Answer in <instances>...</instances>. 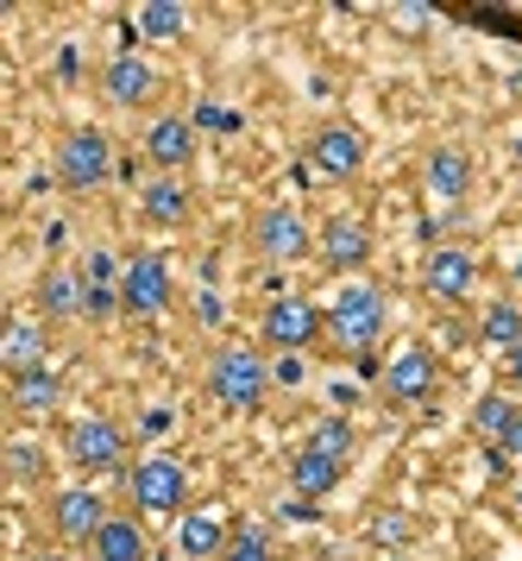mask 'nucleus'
<instances>
[{
	"label": "nucleus",
	"instance_id": "c9c22d12",
	"mask_svg": "<svg viewBox=\"0 0 522 561\" xmlns=\"http://www.w3.org/2000/svg\"><path fill=\"white\" fill-rule=\"evenodd\" d=\"M503 379L522 385V347H510V354H503Z\"/></svg>",
	"mask_w": 522,
	"mask_h": 561
},
{
	"label": "nucleus",
	"instance_id": "2eb2a0df",
	"mask_svg": "<svg viewBox=\"0 0 522 561\" xmlns=\"http://www.w3.org/2000/svg\"><path fill=\"white\" fill-rule=\"evenodd\" d=\"M101 89H107V102H114V107H146L151 95H158V70H151V57L120 51V57H107Z\"/></svg>",
	"mask_w": 522,
	"mask_h": 561
},
{
	"label": "nucleus",
	"instance_id": "9d476101",
	"mask_svg": "<svg viewBox=\"0 0 522 561\" xmlns=\"http://www.w3.org/2000/svg\"><path fill=\"white\" fill-rule=\"evenodd\" d=\"M309 171L327 183H347L366 171V133L347 127V121H327L315 139H309Z\"/></svg>",
	"mask_w": 522,
	"mask_h": 561
},
{
	"label": "nucleus",
	"instance_id": "f8f14e48",
	"mask_svg": "<svg viewBox=\"0 0 522 561\" xmlns=\"http://www.w3.org/2000/svg\"><path fill=\"white\" fill-rule=\"evenodd\" d=\"M315 259H322L327 272H359L372 259V228L359 215H327L322 233H315Z\"/></svg>",
	"mask_w": 522,
	"mask_h": 561
},
{
	"label": "nucleus",
	"instance_id": "4c0bfd02",
	"mask_svg": "<svg viewBox=\"0 0 522 561\" xmlns=\"http://www.w3.org/2000/svg\"><path fill=\"white\" fill-rule=\"evenodd\" d=\"M38 561H70V556H38Z\"/></svg>",
	"mask_w": 522,
	"mask_h": 561
},
{
	"label": "nucleus",
	"instance_id": "6ab92c4d",
	"mask_svg": "<svg viewBox=\"0 0 522 561\" xmlns=\"http://www.w3.org/2000/svg\"><path fill=\"white\" fill-rule=\"evenodd\" d=\"M139 215H146L151 228H183L189 221V183L183 178H146V190H139Z\"/></svg>",
	"mask_w": 522,
	"mask_h": 561
},
{
	"label": "nucleus",
	"instance_id": "393cba45",
	"mask_svg": "<svg viewBox=\"0 0 522 561\" xmlns=\"http://www.w3.org/2000/svg\"><path fill=\"white\" fill-rule=\"evenodd\" d=\"M302 448H315V455H327V460H352V423L347 416H322Z\"/></svg>",
	"mask_w": 522,
	"mask_h": 561
},
{
	"label": "nucleus",
	"instance_id": "4468645a",
	"mask_svg": "<svg viewBox=\"0 0 522 561\" xmlns=\"http://www.w3.org/2000/svg\"><path fill=\"white\" fill-rule=\"evenodd\" d=\"M233 542V524L221 517V505H201L176 517V556L183 561H221Z\"/></svg>",
	"mask_w": 522,
	"mask_h": 561
},
{
	"label": "nucleus",
	"instance_id": "a878e982",
	"mask_svg": "<svg viewBox=\"0 0 522 561\" xmlns=\"http://www.w3.org/2000/svg\"><path fill=\"white\" fill-rule=\"evenodd\" d=\"M517 398H503V391H485V398H478L473 404V430L485 435V442H498L503 430H510V416H517Z\"/></svg>",
	"mask_w": 522,
	"mask_h": 561
},
{
	"label": "nucleus",
	"instance_id": "6e6552de",
	"mask_svg": "<svg viewBox=\"0 0 522 561\" xmlns=\"http://www.w3.org/2000/svg\"><path fill=\"white\" fill-rule=\"evenodd\" d=\"M252 247H258V259H271V265H302V259L315 253V233L302 221V208L271 203V208H258V221H252Z\"/></svg>",
	"mask_w": 522,
	"mask_h": 561
},
{
	"label": "nucleus",
	"instance_id": "c85d7f7f",
	"mask_svg": "<svg viewBox=\"0 0 522 561\" xmlns=\"http://www.w3.org/2000/svg\"><path fill=\"white\" fill-rule=\"evenodd\" d=\"M221 561H271V530L265 524H233V542H227Z\"/></svg>",
	"mask_w": 522,
	"mask_h": 561
},
{
	"label": "nucleus",
	"instance_id": "b1692460",
	"mask_svg": "<svg viewBox=\"0 0 522 561\" xmlns=\"http://www.w3.org/2000/svg\"><path fill=\"white\" fill-rule=\"evenodd\" d=\"M57 404H63V379H57V373L13 379V410H20V416H50Z\"/></svg>",
	"mask_w": 522,
	"mask_h": 561
},
{
	"label": "nucleus",
	"instance_id": "bb28decb",
	"mask_svg": "<svg viewBox=\"0 0 522 561\" xmlns=\"http://www.w3.org/2000/svg\"><path fill=\"white\" fill-rule=\"evenodd\" d=\"M183 26H189V13H183L176 0H151V7H139V32H146V38H183Z\"/></svg>",
	"mask_w": 522,
	"mask_h": 561
},
{
	"label": "nucleus",
	"instance_id": "473e14b6",
	"mask_svg": "<svg viewBox=\"0 0 522 561\" xmlns=\"http://www.w3.org/2000/svg\"><path fill=\"white\" fill-rule=\"evenodd\" d=\"M283 517H290V524H309V517H315V499H302V492H290V499H283Z\"/></svg>",
	"mask_w": 522,
	"mask_h": 561
},
{
	"label": "nucleus",
	"instance_id": "412c9836",
	"mask_svg": "<svg viewBox=\"0 0 522 561\" xmlns=\"http://www.w3.org/2000/svg\"><path fill=\"white\" fill-rule=\"evenodd\" d=\"M89 561H151V542L139 530V517H107L101 536L89 542Z\"/></svg>",
	"mask_w": 522,
	"mask_h": 561
},
{
	"label": "nucleus",
	"instance_id": "4be33fe9",
	"mask_svg": "<svg viewBox=\"0 0 522 561\" xmlns=\"http://www.w3.org/2000/svg\"><path fill=\"white\" fill-rule=\"evenodd\" d=\"M340 473H347V460H327V455H315V448H302V455L290 460V492H302V499H327V492L340 485Z\"/></svg>",
	"mask_w": 522,
	"mask_h": 561
},
{
	"label": "nucleus",
	"instance_id": "0eeeda50",
	"mask_svg": "<svg viewBox=\"0 0 522 561\" xmlns=\"http://www.w3.org/2000/svg\"><path fill=\"white\" fill-rule=\"evenodd\" d=\"M378 391H384V404H428L434 391H441V359L434 347H403V354L384 359V373H378Z\"/></svg>",
	"mask_w": 522,
	"mask_h": 561
},
{
	"label": "nucleus",
	"instance_id": "1a4fd4ad",
	"mask_svg": "<svg viewBox=\"0 0 522 561\" xmlns=\"http://www.w3.org/2000/svg\"><path fill=\"white\" fill-rule=\"evenodd\" d=\"M265 347H277V354H302V347H315L327 334V309H315L309 297H271L265 304Z\"/></svg>",
	"mask_w": 522,
	"mask_h": 561
},
{
	"label": "nucleus",
	"instance_id": "dca6fc26",
	"mask_svg": "<svg viewBox=\"0 0 522 561\" xmlns=\"http://www.w3.org/2000/svg\"><path fill=\"white\" fill-rule=\"evenodd\" d=\"M146 158L164 171V178H176L189 158H196V121H183V114H158L146 127Z\"/></svg>",
	"mask_w": 522,
	"mask_h": 561
},
{
	"label": "nucleus",
	"instance_id": "aec40b11",
	"mask_svg": "<svg viewBox=\"0 0 522 561\" xmlns=\"http://www.w3.org/2000/svg\"><path fill=\"white\" fill-rule=\"evenodd\" d=\"M38 309H45L50 322H70V316H82V309H89V284H82V272H70V265H50L45 278H38Z\"/></svg>",
	"mask_w": 522,
	"mask_h": 561
},
{
	"label": "nucleus",
	"instance_id": "f257e3e1",
	"mask_svg": "<svg viewBox=\"0 0 522 561\" xmlns=\"http://www.w3.org/2000/svg\"><path fill=\"white\" fill-rule=\"evenodd\" d=\"M271 359L258 354V347H221V354L208 359V398L233 416H252V410L265 404V391H271Z\"/></svg>",
	"mask_w": 522,
	"mask_h": 561
},
{
	"label": "nucleus",
	"instance_id": "2f4dec72",
	"mask_svg": "<svg viewBox=\"0 0 522 561\" xmlns=\"http://www.w3.org/2000/svg\"><path fill=\"white\" fill-rule=\"evenodd\" d=\"M491 455H498V460H510V455H517V460H522V410L510 416V430H503L498 442H491Z\"/></svg>",
	"mask_w": 522,
	"mask_h": 561
},
{
	"label": "nucleus",
	"instance_id": "f3484780",
	"mask_svg": "<svg viewBox=\"0 0 522 561\" xmlns=\"http://www.w3.org/2000/svg\"><path fill=\"white\" fill-rule=\"evenodd\" d=\"M0 366H7V379H32V373H50V341L38 322H13V329L0 334Z\"/></svg>",
	"mask_w": 522,
	"mask_h": 561
},
{
	"label": "nucleus",
	"instance_id": "c756f323",
	"mask_svg": "<svg viewBox=\"0 0 522 561\" xmlns=\"http://www.w3.org/2000/svg\"><path fill=\"white\" fill-rule=\"evenodd\" d=\"M7 473L20 485L45 480V448H38V442H7Z\"/></svg>",
	"mask_w": 522,
	"mask_h": 561
},
{
	"label": "nucleus",
	"instance_id": "f03ea898",
	"mask_svg": "<svg viewBox=\"0 0 522 561\" xmlns=\"http://www.w3.org/2000/svg\"><path fill=\"white\" fill-rule=\"evenodd\" d=\"M384 322H391V309H384V290H378V284H347V290L327 304V341H334L340 354H372Z\"/></svg>",
	"mask_w": 522,
	"mask_h": 561
},
{
	"label": "nucleus",
	"instance_id": "5701e85b",
	"mask_svg": "<svg viewBox=\"0 0 522 561\" xmlns=\"http://www.w3.org/2000/svg\"><path fill=\"white\" fill-rule=\"evenodd\" d=\"M478 341H485V347H498V354L522 347V309L510 304V297L485 304V309H478Z\"/></svg>",
	"mask_w": 522,
	"mask_h": 561
},
{
	"label": "nucleus",
	"instance_id": "e433bc0d",
	"mask_svg": "<svg viewBox=\"0 0 522 561\" xmlns=\"http://www.w3.org/2000/svg\"><path fill=\"white\" fill-rule=\"evenodd\" d=\"M510 284H517V290H522V253L510 259Z\"/></svg>",
	"mask_w": 522,
	"mask_h": 561
},
{
	"label": "nucleus",
	"instance_id": "20e7f679",
	"mask_svg": "<svg viewBox=\"0 0 522 561\" xmlns=\"http://www.w3.org/2000/svg\"><path fill=\"white\" fill-rule=\"evenodd\" d=\"M50 171H57V183H63V190L89 196V190H101V183L114 178V139H107L101 127H70L63 139H57Z\"/></svg>",
	"mask_w": 522,
	"mask_h": 561
},
{
	"label": "nucleus",
	"instance_id": "a211bd4d",
	"mask_svg": "<svg viewBox=\"0 0 522 561\" xmlns=\"http://www.w3.org/2000/svg\"><path fill=\"white\" fill-rule=\"evenodd\" d=\"M422 178H428V190L441 196V203H466L473 196V158L460 152V146H434V152L422 158Z\"/></svg>",
	"mask_w": 522,
	"mask_h": 561
},
{
	"label": "nucleus",
	"instance_id": "7ed1b4c3",
	"mask_svg": "<svg viewBox=\"0 0 522 561\" xmlns=\"http://www.w3.org/2000/svg\"><path fill=\"white\" fill-rule=\"evenodd\" d=\"M126 499L139 517H183L189 505V473L176 455H146L126 467Z\"/></svg>",
	"mask_w": 522,
	"mask_h": 561
},
{
	"label": "nucleus",
	"instance_id": "f704fd0d",
	"mask_svg": "<svg viewBox=\"0 0 522 561\" xmlns=\"http://www.w3.org/2000/svg\"><path fill=\"white\" fill-rule=\"evenodd\" d=\"M271 373H277L283 385H302V359H297V354H283V359L271 366Z\"/></svg>",
	"mask_w": 522,
	"mask_h": 561
},
{
	"label": "nucleus",
	"instance_id": "423d86ee",
	"mask_svg": "<svg viewBox=\"0 0 522 561\" xmlns=\"http://www.w3.org/2000/svg\"><path fill=\"white\" fill-rule=\"evenodd\" d=\"M63 455H70L76 473H120V467H132L126 460V430L114 416H76L70 435H63Z\"/></svg>",
	"mask_w": 522,
	"mask_h": 561
},
{
	"label": "nucleus",
	"instance_id": "7c9ffc66",
	"mask_svg": "<svg viewBox=\"0 0 522 561\" xmlns=\"http://www.w3.org/2000/svg\"><path fill=\"white\" fill-rule=\"evenodd\" d=\"M372 536H378V542H403V536H409V517H403V511H378Z\"/></svg>",
	"mask_w": 522,
	"mask_h": 561
},
{
	"label": "nucleus",
	"instance_id": "39448f33",
	"mask_svg": "<svg viewBox=\"0 0 522 561\" xmlns=\"http://www.w3.org/2000/svg\"><path fill=\"white\" fill-rule=\"evenodd\" d=\"M176 297V278H171V259L164 253H132L126 259V278H120V316L132 322H158Z\"/></svg>",
	"mask_w": 522,
	"mask_h": 561
},
{
	"label": "nucleus",
	"instance_id": "72a5a7b5",
	"mask_svg": "<svg viewBox=\"0 0 522 561\" xmlns=\"http://www.w3.org/2000/svg\"><path fill=\"white\" fill-rule=\"evenodd\" d=\"M171 423H176L171 410H146V416H139V435H164Z\"/></svg>",
	"mask_w": 522,
	"mask_h": 561
},
{
	"label": "nucleus",
	"instance_id": "9b49d317",
	"mask_svg": "<svg viewBox=\"0 0 522 561\" xmlns=\"http://www.w3.org/2000/svg\"><path fill=\"white\" fill-rule=\"evenodd\" d=\"M107 517H114V511L101 505L95 485H63V492H50V530L63 536V542H95Z\"/></svg>",
	"mask_w": 522,
	"mask_h": 561
},
{
	"label": "nucleus",
	"instance_id": "ddd939ff",
	"mask_svg": "<svg viewBox=\"0 0 522 561\" xmlns=\"http://www.w3.org/2000/svg\"><path fill=\"white\" fill-rule=\"evenodd\" d=\"M422 284L434 304H466L478 290V259L466 253V247H434V253L422 259Z\"/></svg>",
	"mask_w": 522,
	"mask_h": 561
},
{
	"label": "nucleus",
	"instance_id": "cd10ccee",
	"mask_svg": "<svg viewBox=\"0 0 522 561\" xmlns=\"http://www.w3.org/2000/svg\"><path fill=\"white\" fill-rule=\"evenodd\" d=\"M76 272H82V284H89V290H120V278H126V265L107 253V247L82 253V265H76Z\"/></svg>",
	"mask_w": 522,
	"mask_h": 561
}]
</instances>
